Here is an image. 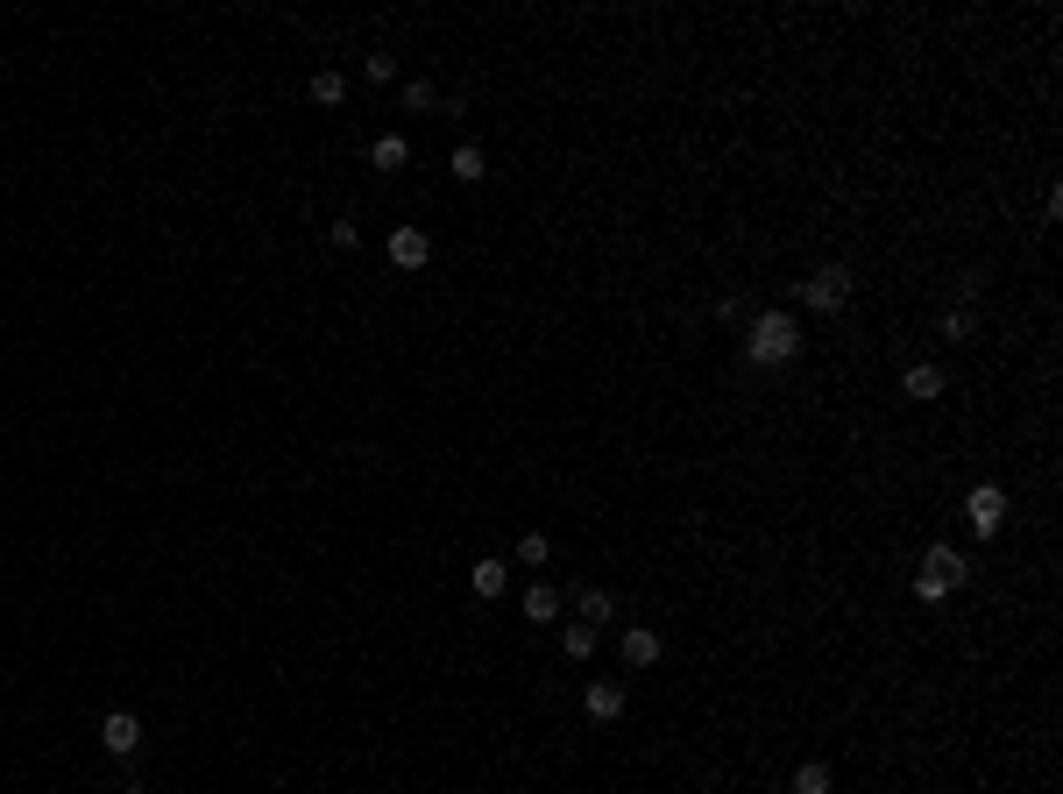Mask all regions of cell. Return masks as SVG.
<instances>
[{"mask_svg":"<svg viewBox=\"0 0 1063 794\" xmlns=\"http://www.w3.org/2000/svg\"><path fill=\"white\" fill-rule=\"evenodd\" d=\"M745 355H752L759 369L794 362V355H801V327H794V312H759V320H752V341H745Z\"/></svg>","mask_w":1063,"mask_h":794,"instance_id":"6da1fadb","label":"cell"},{"mask_svg":"<svg viewBox=\"0 0 1063 794\" xmlns=\"http://www.w3.org/2000/svg\"><path fill=\"white\" fill-rule=\"evenodd\" d=\"M844 298H851V270H844V263H823V270L801 284V305H808V312H844Z\"/></svg>","mask_w":1063,"mask_h":794,"instance_id":"7a4b0ae2","label":"cell"},{"mask_svg":"<svg viewBox=\"0 0 1063 794\" xmlns=\"http://www.w3.org/2000/svg\"><path fill=\"white\" fill-rule=\"evenodd\" d=\"M383 249H390L397 270H426V263H433V234H426V227H390Z\"/></svg>","mask_w":1063,"mask_h":794,"instance_id":"3957f363","label":"cell"},{"mask_svg":"<svg viewBox=\"0 0 1063 794\" xmlns=\"http://www.w3.org/2000/svg\"><path fill=\"white\" fill-rule=\"evenodd\" d=\"M964 511H971V525H978V532H986V539H993V532L1007 525V490H993V483H978Z\"/></svg>","mask_w":1063,"mask_h":794,"instance_id":"277c9868","label":"cell"},{"mask_svg":"<svg viewBox=\"0 0 1063 794\" xmlns=\"http://www.w3.org/2000/svg\"><path fill=\"white\" fill-rule=\"evenodd\" d=\"M100 745H107L114 759H128V752L142 745V724L128 717V709H107V724H100Z\"/></svg>","mask_w":1063,"mask_h":794,"instance_id":"5b68a950","label":"cell"},{"mask_svg":"<svg viewBox=\"0 0 1063 794\" xmlns=\"http://www.w3.org/2000/svg\"><path fill=\"white\" fill-rule=\"evenodd\" d=\"M922 575H936L943 589H957V582L971 575V561H964V553H957V546L943 539V546H929V561H922Z\"/></svg>","mask_w":1063,"mask_h":794,"instance_id":"8992f818","label":"cell"},{"mask_svg":"<svg viewBox=\"0 0 1063 794\" xmlns=\"http://www.w3.org/2000/svg\"><path fill=\"white\" fill-rule=\"evenodd\" d=\"M660 653H667V646H660V631H652V624H624V660H631V667H652Z\"/></svg>","mask_w":1063,"mask_h":794,"instance_id":"52a82bcc","label":"cell"},{"mask_svg":"<svg viewBox=\"0 0 1063 794\" xmlns=\"http://www.w3.org/2000/svg\"><path fill=\"white\" fill-rule=\"evenodd\" d=\"M901 390L915 397V405H929V397H943V369H936V362H915V369H901Z\"/></svg>","mask_w":1063,"mask_h":794,"instance_id":"ba28073f","label":"cell"},{"mask_svg":"<svg viewBox=\"0 0 1063 794\" xmlns=\"http://www.w3.org/2000/svg\"><path fill=\"white\" fill-rule=\"evenodd\" d=\"M589 717H596V724H617V717H624V688H617V681H596V688H589Z\"/></svg>","mask_w":1063,"mask_h":794,"instance_id":"9c48e42d","label":"cell"},{"mask_svg":"<svg viewBox=\"0 0 1063 794\" xmlns=\"http://www.w3.org/2000/svg\"><path fill=\"white\" fill-rule=\"evenodd\" d=\"M525 617H532V624H553V617H560V589H553V582H532V589H525Z\"/></svg>","mask_w":1063,"mask_h":794,"instance_id":"30bf717a","label":"cell"},{"mask_svg":"<svg viewBox=\"0 0 1063 794\" xmlns=\"http://www.w3.org/2000/svg\"><path fill=\"white\" fill-rule=\"evenodd\" d=\"M830 787H837V773H830L823 759H801V766H794V794H830Z\"/></svg>","mask_w":1063,"mask_h":794,"instance_id":"8fae6325","label":"cell"},{"mask_svg":"<svg viewBox=\"0 0 1063 794\" xmlns=\"http://www.w3.org/2000/svg\"><path fill=\"white\" fill-rule=\"evenodd\" d=\"M404 156H412V149H404V135H376V142H369V164H376V171H404Z\"/></svg>","mask_w":1063,"mask_h":794,"instance_id":"7c38bea8","label":"cell"},{"mask_svg":"<svg viewBox=\"0 0 1063 794\" xmlns=\"http://www.w3.org/2000/svg\"><path fill=\"white\" fill-rule=\"evenodd\" d=\"M575 610H582V624H610V617H617V596H610V589H582Z\"/></svg>","mask_w":1063,"mask_h":794,"instance_id":"4fadbf2b","label":"cell"},{"mask_svg":"<svg viewBox=\"0 0 1063 794\" xmlns=\"http://www.w3.org/2000/svg\"><path fill=\"white\" fill-rule=\"evenodd\" d=\"M560 653H567V660H589V653H596V624H567V631H560Z\"/></svg>","mask_w":1063,"mask_h":794,"instance_id":"5bb4252c","label":"cell"},{"mask_svg":"<svg viewBox=\"0 0 1063 794\" xmlns=\"http://www.w3.org/2000/svg\"><path fill=\"white\" fill-rule=\"evenodd\" d=\"M468 582H475V596H504V582H511V575H504V561H475V575H468Z\"/></svg>","mask_w":1063,"mask_h":794,"instance_id":"9a60e30c","label":"cell"},{"mask_svg":"<svg viewBox=\"0 0 1063 794\" xmlns=\"http://www.w3.org/2000/svg\"><path fill=\"white\" fill-rule=\"evenodd\" d=\"M454 178H461V185H482V178H489V164H482V149H475V142H468V149H454Z\"/></svg>","mask_w":1063,"mask_h":794,"instance_id":"2e32d148","label":"cell"},{"mask_svg":"<svg viewBox=\"0 0 1063 794\" xmlns=\"http://www.w3.org/2000/svg\"><path fill=\"white\" fill-rule=\"evenodd\" d=\"M312 100H319V107H341V100H348V78H341V71H319V78H312Z\"/></svg>","mask_w":1063,"mask_h":794,"instance_id":"e0dca14e","label":"cell"},{"mask_svg":"<svg viewBox=\"0 0 1063 794\" xmlns=\"http://www.w3.org/2000/svg\"><path fill=\"white\" fill-rule=\"evenodd\" d=\"M978 334V320H971V305H957V312H943V341H971Z\"/></svg>","mask_w":1063,"mask_h":794,"instance_id":"ac0fdd59","label":"cell"},{"mask_svg":"<svg viewBox=\"0 0 1063 794\" xmlns=\"http://www.w3.org/2000/svg\"><path fill=\"white\" fill-rule=\"evenodd\" d=\"M440 93H433V78H412V86H404V107H412V114H426Z\"/></svg>","mask_w":1063,"mask_h":794,"instance_id":"d6986e66","label":"cell"},{"mask_svg":"<svg viewBox=\"0 0 1063 794\" xmlns=\"http://www.w3.org/2000/svg\"><path fill=\"white\" fill-rule=\"evenodd\" d=\"M546 553H553V546H546V532H525V539H518V561H525V568H539Z\"/></svg>","mask_w":1063,"mask_h":794,"instance_id":"ffe728a7","label":"cell"},{"mask_svg":"<svg viewBox=\"0 0 1063 794\" xmlns=\"http://www.w3.org/2000/svg\"><path fill=\"white\" fill-rule=\"evenodd\" d=\"M326 234H334V249H355V242H362V227H355V220H334Z\"/></svg>","mask_w":1063,"mask_h":794,"instance_id":"44dd1931","label":"cell"},{"mask_svg":"<svg viewBox=\"0 0 1063 794\" xmlns=\"http://www.w3.org/2000/svg\"><path fill=\"white\" fill-rule=\"evenodd\" d=\"M362 71H369V78H376V86H390V78H397V64H390V57H383V50H376V57H369V64H362Z\"/></svg>","mask_w":1063,"mask_h":794,"instance_id":"7402d4cb","label":"cell"},{"mask_svg":"<svg viewBox=\"0 0 1063 794\" xmlns=\"http://www.w3.org/2000/svg\"><path fill=\"white\" fill-rule=\"evenodd\" d=\"M915 596H922V603H943V596H950V589H943V582H936V575H915Z\"/></svg>","mask_w":1063,"mask_h":794,"instance_id":"603a6c76","label":"cell"},{"mask_svg":"<svg viewBox=\"0 0 1063 794\" xmlns=\"http://www.w3.org/2000/svg\"><path fill=\"white\" fill-rule=\"evenodd\" d=\"M121 794H149V787H121Z\"/></svg>","mask_w":1063,"mask_h":794,"instance_id":"cb8c5ba5","label":"cell"}]
</instances>
